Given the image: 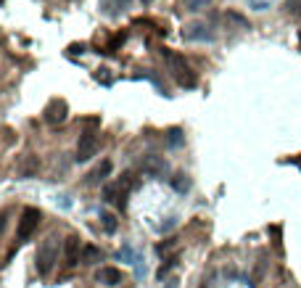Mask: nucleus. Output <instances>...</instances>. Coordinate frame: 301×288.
<instances>
[{
	"label": "nucleus",
	"instance_id": "obj_8",
	"mask_svg": "<svg viewBox=\"0 0 301 288\" xmlns=\"http://www.w3.org/2000/svg\"><path fill=\"white\" fill-rule=\"evenodd\" d=\"M95 280H98L101 285L114 288V285H119L124 278H122V270H117V267H101L98 275H95Z\"/></svg>",
	"mask_w": 301,
	"mask_h": 288
},
{
	"label": "nucleus",
	"instance_id": "obj_22",
	"mask_svg": "<svg viewBox=\"0 0 301 288\" xmlns=\"http://www.w3.org/2000/svg\"><path fill=\"white\" fill-rule=\"evenodd\" d=\"M174 262H177V259H169L167 265H161V270H158V278H164V275H167V272H169V270L174 267Z\"/></svg>",
	"mask_w": 301,
	"mask_h": 288
},
{
	"label": "nucleus",
	"instance_id": "obj_5",
	"mask_svg": "<svg viewBox=\"0 0 301 288\" xmlns=\"http://www.w3.org/2000/svg\"><path fill=\"white\" fill-rule=\"evenodd\" d=\"M95 151H98V135L92 130H85L79 135V143H77V161H90L95 156Z\"/></svg>",
	"mask_w": 301,
	"mask_h": 288
},
{
	"label": "nucleus",
	"instance_id": "obj_4",
	"mask_svg": "<svg viewBox=\"0 0 301 288\" xmlns=\"http://www.w3.org/2000/svg\"><path fill=\"white\" fill-rule=\"evenodd\" d=\"M182 40L185 42H214L217 35L206 21H190L182 27Z\"/></svg>",
	"mask_w": 301,
	"mask_h": 288
},
{
	"label": "nucleus",
	"instance_id": "obj_23",
	"mask_svg": "<svg viewBox=\"0 0 301 288\" xmlns=\"http://www.w3.org/2000/svg\"><path fill=\"white\" fill-rule=\"evenodd\" d=\"M298 13H301V0H298Z\"/></svg>",
	"mask_w": 301,
	"mask_h": 288
},
{
	"label": "nucleus",
	"instance_id": "obj_17",
	"mask_svg": "<svg viewBox=\"0 0 301 288\" xmlns=\"http://www.w3.org/2000/svg\"><path fill=\"white\" fill-rule=\"evenodd\" d=\"M209 3H212V0H182V8L196 13V11H203L206 6H209Z\"/></svg>",
	"mask_w": 301,
	"mask_h": 288
},
{
	"label": "nucleus",
	"instance_id": "obj_19",
	"mask_svg": "<svg viewBox=\"0 0 301 288\" xmlns=\"http://www.w3.org/2000/svg\"><path fill=\"white\" fill-rule=\"evenodd\" d=\"M92 77H95V80H98V82H103V85H111V77H108V69H98V71H95V74H92Z\"/></svg>",
	"mask_w": 301,
	"mask_h": 288
},
{
	"label": "nucleus",
	"instance_id": "obj_13",
	"mask_svg": "<svg viewBox=\"0 0 301 288\" xmlns=\"http://www.w3.org/2000/svg\"><path fill=\"white\" fill-rule=\"evenodd\" d=\"M164 138H167V146H169V148H180V146L185 143V132H182L180 127H169V130L164 132Z\"/></svg>",
	"mask_w": 301,
	"mask_h": 288
},
{
	"label": "nucleus",
	"instance_id": "obj_20",
	"mask_svg": "<svg viewBox=\"0 0 301 288\" xmlns=\"http://www.w3.org/2000/svg\"><path fill=\"white\" fill-rule=\"evenodd\" d=\"M119 259H124V262H130V265H132V259H135V256H132V249H130V246H124V249L119 251Z\"/></svg>",
	"mask_w": 301,
	"mask_h": 288
},
{
	"label": "nucleus",
	"instance_id": "obj_12",
	"mask_svg": "<svg viewBox=\"0 0 301 288\" xmlns=\"http://www.w3.org/2000/svg\"><path fill=\"white\" fill-rule=\"evenodd\" d=\"M103 259V251L98 246H92V244H85L82 246V254H79V262L82 265H95V262H101Z\"/></svg>",
	"mask_w": 301,
	"mask_h": 288
},
{
	"label": "nucleus",
	"instance_id": "obj_2",
	"mask_svg": "<svg viewBox=\"0 0 301 288\" xmlns=\"http://www.w3.org/2000/svg\"><path fill=\"white\" fill-rule=\"evenodd\" d=\"M56 262H58V235H48L42 244L37 246V254H35L37 272H40L42 278H48Z\"/></svg>",
	"mask_w": 301,
	"mask_h": 288
},
{
	"label": "nucleus",
	"instance_id": "obj_16",
	"mask_svg": "<svg viewBox=\"0 0 301 288\" xmlns=\"http://www.w3.org/2000/svg\"><path fill=\"white\" fill-rule=\"evenodd\" d=\"M101 227L106 233H117V217L111 211H101Z\"/></svg>",
	"mask_w": 301,
	"mask_h": 288
},
{
	"label": "nucleus",
	"instance_id": "obj_14",
	"mask_svg": "<svg viewBox=\"0 0 301 288\" xmlns=\"http://www.w3.org/2000/svg\"><path fill=\"white\" fill-rule=\"evenodd\" d=\"M37 170H40V159H37V156H27L24 164L19 166V175H21V177H32Z\"/></svg>",
	"mask_w": 301,
	"mask_h": 288
},
{
	"label": "nucleus",
	"instance_id": "obj_25",
	"mask_svg": "<svg viewBox=\"0 0 301 288\" xmlns=\"http://www.w3.org/2000/svg\"><path fill=\"white\" fill-rule=\"evenodd\" d=\"M298 166H301V161H298Z\"/></svg>",
	"mask_w": 301,
	"mask_h": 288
},
{
	"label": "nucleus",
	"instance_id": "obj_9",
	"mask_svg": "<svg viewBox=\"0 0 301 288\" xmlns=\"http://www.w3.org/2000/svg\"><path fill=\"white\" fill-rule=\"evenodd\" d=\"M143 172L151 175V177H158V175L167 172V161L161 156H146L143 159Z\"/></svg>",
	"mask_w": 301,
	"mask_h": 288
},
{
	"label": "nucleus",
	"instance_id": "obj_15",
	"mask_svg": "<svg viewBox=\"0 0 301 288\" xmlns=\"http://www.w3.org/2000/svg\"><path fill=\"white\" fill-rule=\"evenodd\" d=\"M172 188L177 193H188L190 190V177L188 175H174L172 177Z\"/></svg>",
	"mask_w": 301,
	"mask_h": 288
},
{
	"label": "nucleus",
	"instance_id": "obj_10",
	"mask_svg": "<svg viewBox=\"0 0 301 288\" xmlns=\"http://www.w3.org/2000/svg\"><path fill=\"white\" fill-rule=\"evenodd\" d=\"M98 3H101V11L106 13V16H111V19H114V16H119L122 11H127V8H130V3H132V0H98Z\"/></svg>",
	"mask_w": 301,
	"mask_h": 288
},
{
	"label": "nucleus",
	"instance_id": "obj_7",
	"mask_svg": "<svg viewBox=\"0 0 301 288\" xmlns=\"http://www.w3.org/2000/svg\"><path fill=\"white\" fill-rule=\"evenodd\" d=\"M79 238L77 235H69L66 241H63V265L66 267H74L79 262Z\"/></svg>",
	"mask_w": 301,
	"mask_h": 288
},
{
	"label": "nucleus",
	"instance_id": "obj_1",
	"mask_svg": "<svg viewBox=\"0 0 301 288\" xmlns=\"http://www.w3.org/2000/svg\"><path fill=\"white\" fill-rule=\"evenodd\" d=\"M161 56L167 58V69H169V74L174 77V82H177L180 87H185V90H193L196 85H198V77H196V71L190 69V64L185 61V56H180V53H172V51H161Z\"/></svg>",
	"mask_w": 301,
	"mask_h": 288
},
{
	"label": "nucleus",
	"instance_id": "obj_3",
	"mask_svg": "<svg viewBox=\"0 0 301 288\" xmlns=\"http://www.w3.org/2000/svg\"><path fill=\"white\" fill-rule=\"evenodd\" d=\"M40 220H42V214H40V209H35V206H27V209L21 211L19 227H16V238H19V244H24V241L32 238V233L37 230Z\"/></svg>",
	"mask_w": 301,
	"mask_h": 288
},
{
	"label": "nucleus",
	"instance_id": "obj_18",
	"mask_svg": "<svg viewBox=\"0 0 301 288\" xmlns=\"http://www.w3.org/2000/svg\"><path fill=\"white\" fill-rule=\"evenodd\" d=\"M124 40H127V35L122 32V35H117L114 40H111L108 45H106V51L103 53H117V48H119V45H124Z\"/></svg>",
	"mask_w": 301,
	"mask_h": 288
},
{
	"label": "nucleus",
	"instance_id": "obj_24",
	"mask_svg": "<svg viewBox=\"0 0 301 288\" xmlns=\"http://www.w3.org/2000/svg\"><path fill=\"white\" fill-rule=\"evenodd\" d=\"M143 3H151V0H143Z\"/></svg>",
	"mask_w": 301,
	"mask_h": 288
},
{
	"label": "nucleus",
	"instance_id": "obj_11",
	"mask_svg": "<svg viewBox=\"0 0 301 288\" xmlns=\"http://www.w3.org/2000/svg\"><path fill=\"white\" fill-rule=\"evenodd\" d=\"M108 175H111V161H108V159H103V161H101V164H98V166H95V170L87 175L85 183H87V185H98V183H103V180H106Z\"/></svg>",
	"mask_w": 301,
	"mask_h": 288
},
{
	"label": "nucleus",
	"instance_id": "obj_21",
	"mask_svg": "<svg viewBox=\"0 0 301 288\" xmlns=\"http://www.w3.org/2000/svg\"><path fill=\"white\" fill-rule=\"evenodd\" d=\"M85 51H87V45H82V42H79V45H77V42H74V45H69V53H72V56H77V53H85Z\"/></svg>",
	"mask_w": 301,
	"mask_h": 288
},
{
	"label": "nucleus",
	"instance_id": "obj_6",
	"mask_svg": "<svg viewBox=\"0 0 301 288\" xmlns=\"http://www.w3.org/2000/svg\"><path fill=\"white\" fill-rule=\"evenodd\" d=\"M66 114H69V106H66V101H63V98H53L51 103L45 106L42 119H45L48 125H61L63 119H66Z\"/></svg>",
	"mask_w": 301,
	"mask_h": 288
}]
</instances>
